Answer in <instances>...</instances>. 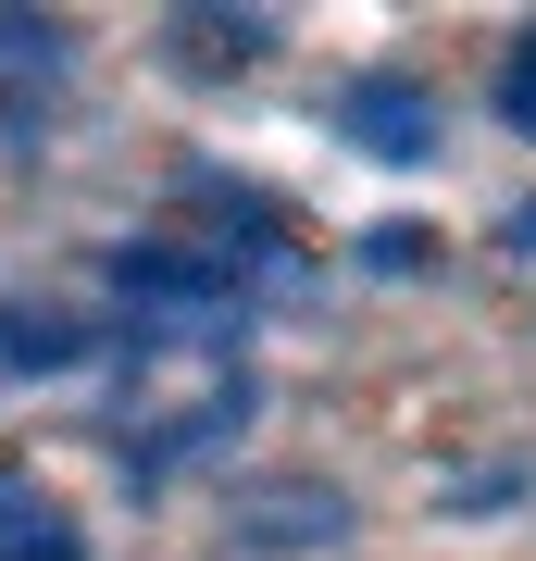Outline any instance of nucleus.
Here are the masks:
<instances>
[{
  "label": "nucleus",
  "mask_w": 536,
  "mask_h": 561,
  "mask_svg": "<svg viewBox=\"0 0 536 561\" xmlns=\"http://www.w3.org/2000/svg\"><path fill=\"white\" fill-rule=\"evenodd\" d=\"M62 62H76V38L62 25H38V13H0V125H25L62 88Z\"/></svg>",
  "instance_id": "obj_3"
},
{
  "label": "nucleus",
  "mask_w": 536,
  "mask_h": 561,
  "mask_svg": "<svg viewBox=\"0 0 536 561\" xmlns=\"http://www.w3.org/2000/svg\"><path fill=\"white\" fill-rule=\"evenodd\" d=\"M338 138L375 150V162H424V150H437V125H424V101H412L399 76H362V88H338Z\"/></svg>",
  "instance_id": "obj_2"
},
{
  "label": "nucleus",
  "mask_w": 536,
  "mask_h": 561,
  "mask_svg": "<svg viewBox=\"0 0 536 561\" xmlns=\"http://www.w3.org/2000/svg\"><path fill=\"white\" fill-rule=\"evenodd\" d=\"M0 561H88V524L50 500V486L0 474Z\"/></svg>",
  "instance_id": "obj_4"
},
{
  "label": "nucleus",
  "mask_w": 536,
  "mask_h": 561,
  "mask_svg": "<svg viewBox=\"0 0 536 561\" xmlns=\"http://www.w3.org/2000/svg\"><path fill=\"white\" fill-rule=\"evenodd\" d=\"M338 524H350L338 486H275V500H262V524H238V537H250V549H324Z\"/></svg>",
  "instance_id": "obj_5"
},
{
  "label": "nucleus",
  "mask_w": 536,
  "mask_h": 561,
  "mask_svg": "<svg viewBox=\"0 0 536 561\" xmlns=\"http://www.w3.org/2000/svg\"><path fill=\"white\" fill-rule=\"evenodd\" d=\"M76 362H100V324H88V312H38V300H0V387L76 375Z\"/></svg>",
  "instance_id": "obj_1"
},
{
  "label": "nucleus",
  "mask_w": 536,
  "mask_h": 561,
  "mask_svg": "<svg viewBox=\"0 0 536 561\" xmlns=\"http://www.w3.org/2000/svg\"><path fill=\"white\" fill-rule=\"evenodd\" d=\"M499 113H512L524 138H536V25H524V38H512V62H499Z\"/></svg>",
  "instance_id": "obj_6"
},
{
  "label": "nucleus",
  "mask_w": 536,
  "mask_h": 561,
  "mask_svg": "<svg viewBox=\"0 0 536 561\" xmlns=\"http://www.w3.org/2000/svg\"><path fill=\"white\" fill-rule=\"evenodd\" d=\"M512 250H536V201H524V213H512Z\"/></svg>",
  "instance_id": "obj_7"
}]
</instances>
